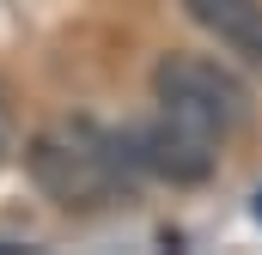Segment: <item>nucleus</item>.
I'll return each mask as SVG.
<instances>
[{"label": "nucleus", "mask_w": 262, "mask_h": 255, "mask_svg": "<svg viewBox=\"0 0 262 255\" xmlns=\"http://www.w3.org/2000/svg\"><path fill=\"white\" fill-rule=\"evenodd\" d=\"M183 12L226 55H238L244 67H262V0H183Z\"/></svg>", "instance_id": "obj_4"}, {"label": "nucleus", "mask_w": 262, "mask_h": 255, "mask_svg": "<svg viewBox=\"0 0 262 255\" xmlns=\"http://www.w3.org/2000/svg\"><path fill=\"white\" fill-rule=\"evenodd\" d=\"M0 152H6V110H0Z\"/></svg>", "instance_id": "obj_5"}, {"label": "nucleus", "mask_w": 262, "mask_h": 255, "mask_svg": "<svg viewBox=\"0 0 262 255\" xmlns=\"http://www.w3.org/2000/svg\"><path fill=\"white\" fill-rule=\"evenodd\" d=\"M25 170L31 183L49 194L61 213H110L134 200V170L122 134L98 122H49L43 134H31L25 146Z\"/></svg>", "instance_id": "obj_1"}, {"label": "nucleus", "mask_w": 262, "mask_h": 255, "mask_svg": "<svg viewBox=\"0 0 262 255\" xmlns=\"http://www.w3.org/2000/svg\"><path fill=\"white\" fill-rule=\"evenodd\" d=\"M152 97H159V110L207 128V134H232L250 116L244 79L232 67H220L213 55H183V49H171L165 61L152 67Z\"/></svg>", "instance_id": "obj_2"}, {"label": "nucleus", "mask_w": 262, "mask_h": 255, "mask_svg": "<svg viewBox=\"0 0 262 255\" xmlns=\"http://www.w3.org/2000/svg\"><path fill=\"white\" fill-rule=\"evenodd\" d=\"M122 146H128L134 170L140 176H159V183H207L213 164H220V134L183 122L171 110H159L152 122L122 128Z\"/></svg>", "instance_id": "obj_3"}]
</instances>
